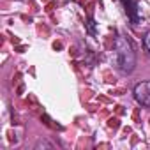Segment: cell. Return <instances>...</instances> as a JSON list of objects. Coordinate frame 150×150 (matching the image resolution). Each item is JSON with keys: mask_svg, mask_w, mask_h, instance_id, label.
Instances as JSON below:
<instances>
[{"mask_svg": "<svg viewBox=\"0 0 150 150\" xmlns=\"http://www.w3.org/2000/svg\"><path fill=\"white\" fill-rule=\"evenodd\" d=\"M143 48H145V51H148L150 53V32L145 35V39H143Z\"/></svg>", "mask_w": 150, "mask_h": 150, "instance_id": "obj_4", "label": "cell"}, {"mask_svg": "<svg viewBox=\"0 0 150 150\" xmlns=\"http://www.w3.org/2000/svg\"><path fill=\"white\" fill-rule=\"evenodd\" d=\"M132 94H134V99H136L139 104L150 108V81H141V83H138V85L134 87Z\"/></svg>", "mask_w": 150, "mask_h": 150, "instance_id": "obj_2", "label": "cell"}, {"mask_svg": "<svg viewBox=\"0 0 150 150\" xmlns=\"http://www.w3.org/2000/svg\"><path fill=\"white\" fill-rule=\"evenodd\" d=\"M124 2H125V13H127V16L131 18L132 23H136L138 21V4L134 2V0H124Z\"/></svg>", "mask_w": 150, "mask_h": 150, "instance_id": "obj_3", "label": "cell"}, {"mask_svg": "<svg viewBox=\"0 0 150 150\" xmlns=\"http://www.w3.org/2000/svg\"><path fill=\"white\" fill-rule=\"evenodd\" d=\"M113 50H115L113 51L115 67L122 74H131L134 71V65H136V53H134V48H132L131 41L124 35H118L115 39Z\"/></svg>", "mask_w": 150, "mask_h": 150, "instance_id": "obj_1", "label": "cell"}]
</instances>
